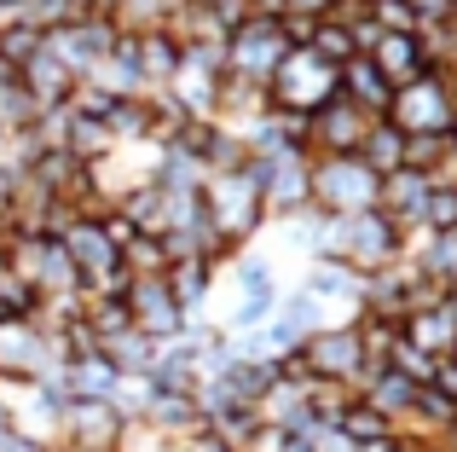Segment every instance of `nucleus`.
Returning <instances> with one entry per match:
<instances>
[{"label":"nucleus","mask_w":457,"mask_h":452,"mask_svg":"<svg viewBox=\"0 0 457 452\" xmlns=\"http://www.w3.org/2000/svg\"><path fill=\"white\" fill-rule=\"evenodd\" d=\"M428 174L417 169H394V174H377V197H370V209H377L382 221L394 226V232H411V226H423V204H428Z\"/></svg>","instance_id":"9"},{"label":"nucleus","mask_w":457,"mask_h":452,"mask_svg":"<svg viewBox=\"0 0 457 452\" xmlns=\"http://www.w3.org/2000/svg\"><path fill=\"white\" fill-rule=\"evenodd\" d=\"M122 307H128V325L139 331V337L151 342H168L186 331L191 307L174 296V284H168V272H151V279H128L122 284Z\"/></svg>","instance_id":"6"},{"label":"nucleus","mask_w":457,"mask_h":452,"mask_svg":"<svg viewBox=\"0 0 457 452\" xmlns=\"http://www.w3.org/2000/svg\"><path fill=\"white\" fill-rule=\"evenodd\" d=\"M400 151H405V134H400L394 122H382V116H377V122H370V134L359 139L353 157L365 163L370 174H394V169H400Z\"/></svg>","instance_id":"14"},{"label":"nucleus","mask_w":457,"mask_h":452,"mask_svg":"<svg viewBox=\"0 0 457 452\" xmlns=\"http://www.w3.org/2000/svg\"><path fill=\"white\" fill-rule=\"evenodd\" d=\"M58 372H64L58 342H46L23 314H0V383L41 389V383H53Z\"/></svg>","instance_id":"2"},{"label":"nucleus","mask_w":457,"mask_h":452,"mask_svg":"<svg viewBox=\"0 0 457 452\" xmlns=\"http://www.w3.org/2000/svg\"><path fill=\"white\" fill-rule=\"evenodd\" d=\"M336 93H342V99H353L359 111L382 116V111H388V93H394V88H388V76H382V70L370 64L365 53H359V58H347V64L336 70Z\"/></svg>","instance_id":"12"},{"label":"nucleus","mask_w":457,"mask_h":452,"mask_svg":"<svg viewBox=\"0 0 457 452\" xmlns=\"http://www.w3.org/2000/svg\"><path fill=\"white\" fill-rule=\"evenodd\" d=\"M440 452H457V418L446 423V435H440Z\"/></svg>","instance_id":"25"},{"label":"nucleus","mask_w":457,"mask_h":452,"mask_svg":"<svg viewBox=\"0 0 457 452\" xmlns=\"http://www.w3.org/2000/svg\"><path fill=\"white\" fill-rule=\"evenodd\" d=\"M423 226H428L435 238H457V192H452V186H428Z\"/></svg>","instance_id":"18"},{"label":"nucleus","mask_w":457,"mask_h":452,"mask_svg":"<svg viewBox=\"0 0 457 452\" xmlns=\"http://www.w3.org/2000/svg\"><path fill=\"white\" fill-rule=\"evenodd\" d=\"M290 46L295 41H290V29H284V18L255 12V18H244L237 29H226V76L267 88V76L278 70V58L290 53Z\"/></svg>","instance_id":"4"},{"label":"nucleus","mask_w":457,"mask_h":452,"mask_svg":"<svg viewBox=\"0 0 457 452\" xmlns=\"http://www.w3.org/2000/svg\"><path fill=\"white\" fill-rule=\"evenodd\" d=\"M428 389H440L446 400H457V348L435 354V372H428Z\"/></svg>","instance_id":"21"},{"label":"nucleus","mask_w":457,"mask_h":452,"mask_svg":"<svg viewBox=\"0 0 457 452\" xmlns=\"http://www.w3.org/2000/svg\"><path fill=\"white\" fill-rule=\"evenodd\" d=\"M377 197V174L359 157H312L307 163V209L319 215H359Z\"/></svg>","instance_id":"3"},{"label":"nucleus","mask_w":457,"mask_h":452,"mask_svg":"<svg viewBox=\"0 0 457 452\" xmlns=\"http://www.w3.org/2000/svg\"><path fill=\"white\" fill-rule=\"evenodd\" d=\"M29 307H35V290L0 261V314H29Z\"/></svg>","instance_id":"20"},{"label":"nucleus","mask_w":457,"mask_h":452,"mask_svg":"<svg viewBox=\"0 0 457 452\" xmlns=\"http://www.w3.org/2000/svg\"><path fill=\"white\" fill-rule=\"evenodd\" d=\"M405 6H411L417 18H435V12H446V0H405Z\"/></svg>","instance_id":"24"},{"label":"nucleus","mask_w":457,"mask_h":452,"mask_svg":"<svg viewBox=\"0 0 457 452\" xmlns=\"http://www.w3.org/2000/svg\"><path fill=\"white\" fill-rule=\"evenodd\" d=\"M446 146H452V157H457V122H452V134H446Z\"/></svg>","instance_id":"26"},{"label":"nucleus","mask_w":457,"mask_h":452,"mask_svg":"<svg viewBox=\"0 0 457 452\" xmlns=\"http://www.w3.org/2000/svg\"><path fill=\"white\" fill-rule=\"evenodd\" d=\"M302 46H312V53H319L324 64H336V70H342L347 58H359L353 29H347V23H330V18H312V29H307V41H302Z\"/></svg>","instance_id":"15"},{"label":"nucleus","mask_w":457,"mask_h":452,"mask_svg":"<svg viewBox=\"0 0 457 452\" xmlns=\"http://www.w3.org/2000/svg\"><path fill=\"white\" fill-rule=\"evenodd\" d=\"M116 435H122V412L111 400H70V406H58L46 441L64 452H116Z\"/></svg>","instance_id":"8"},{"label":"nucleus","mask_w":457,"mask_h":452,"mask_svg":"<svg viewBox=\"0 0 457 452\" xmlns=\"http://www.w3.org/2000/svg\"><path fill=\"white\" fill-rule=\"evenodd\" d=\"M81 325H87L93 337H104V331H122V325H128L122 290H87V284H81Z\"/></svg>","instance_id":"16"},{"label":"nucleus","mask_w":457,"mask_h":452,"mask_svg":"<svg viewBox=\"0 0 457 452\" xmlns=\"http://www.w3.org/2000/svg\"><path fill=\"white\" fill-rule=\"evenodd\" d=\"M336 93V64H324L312 46H290L278 58V70L267 76V105L284 116H307Z\"/></svg>","instance_id":"1"},{"label":"nucleus","mask_w":457,"mask_h":452,"mask_svg":"<svg viewBox=\"0 0 457 452\" xmlns=\"http://www.w3.org/2000/svg\"><path fill=\"white\" fill-rule=\"evenodd\" d=\"M365 58L388 76V88H400V81H417L428 70V46H423V35H377V41L365 46Z\"/></svg>","instance_id":"11"},{"label":"nucleus","mask_w":457,"mask_h":452,"mask_svg":"<svg viewBox=\"0 0 457 452\" xmlns=\"http://www.w3.org/2000/svg\"><path fill=\"white\" fill-rule=\"evenodd\" d=\"M58 244H64L70 267H76V284H87V290H122L116 244H111V232H104V221H99V215L64 226V232H58Z\"/></svg>","instance_id":"7"},{"label":"nucleus","mask_w":457,"mask_h":452,"mask_svg":"<svg viewBox=\"0 0 457 452\" xmlns=\"http://www.w3.org/2000/svg\"><path fill=\"white\" fill-rule=\"evenodd\" d=\"M382 122H394L400 134H452V76L440 70H423L417 81H400L388 93V111Z\"/></svg>","instance_id":"5"},{"label":"nucleus","mask_w":457,"mask_h":452,"mask_svg":"<svg viewBox=\"0 0 457 452\" xmlns=\"http://www.w3.org/2000/svg\"><path fill=\"white\" fill-rule=\"evenodd\" d=\"M440 157H446V134H405V151H400V169H417V174H435Z\"/></svg>","instance_id":"17"},{"label":"nucleus","mask_w":457,"mask_h":452,"mask_svg":"<svg viewBox=\"0 0 457 452\" xmlns=\"http://www.w3.org/2000/svg\"><path fill=\"white\" fill-rule=\"evenodd\" d=\"M365 18L377 23V35H411L417 23H423L411 6H405V0H370V6H365Z\"/></svg>","instance_id":"19"},{"label":"nucleus","mask_w":457,"mask_h":452,"mask_svg":"<svg viewBox=\"0 0 457 452\" xmlns=\"http://www.w3.org/2000/svg\"><path fill=\"white\" fill-rule=\"evenodd\" d=\"M168 452H232V447L203 423V430H191V435H174V447H168Z\"/></svg>","instance_id":"22"},{"label":"nucleus","mask_w":457,"mask_h":452,"mask_svg":"<svg viewBox=\"0 0 457 452\" xmlns=\"http://www.w3.org/2000/svg\"><path fill=\"white\" fill-rule=\"evenodd\" d=\"M400 337L411 342L417 354H452L457 348V296H446V302H428V307H417V314H405L400 319Z\"/></svg>","instance_id":"10"},{"label":"nucleus","mask_w":457,"mask_h":452,"mask_svg":"<svg viewBox=\"0 0 457 452\" xmlns=\"http://www.w3.org/2000/svg\"><path fill=\"white\" fill-rule=\"evenodd\" d=\"M116 267H122V284L128 279H151V272H168V249H162V238H151V232H128V238H116Z\"/></svg>","instance_id":"13"},{"label":"nucleus","mask_w":457,"mask_h":452,"mask_svg":"<svg viewBox=\"0 0 457 452\" xmlns=\"http://www.w3.org/2000/svg\"><path fill=\"white\" fill-rule=\"evenodd\" d=\"M330 0H278V18H324Z\"/></svg>","instance_id":"23"}]
</instances>
